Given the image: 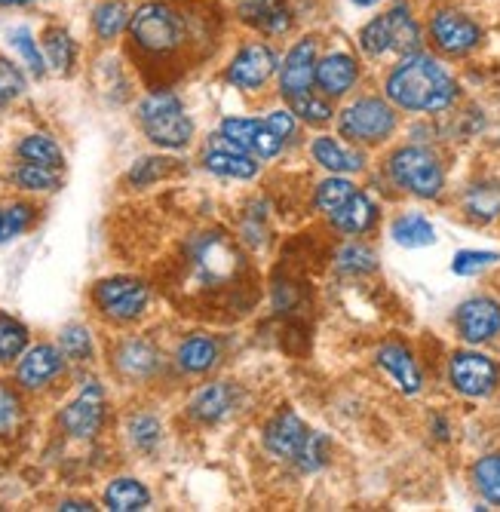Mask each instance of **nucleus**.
<instances>
[{
  "instance_id": "f257e3e1",
  "label": "nucleus",
  "mask_w": 500,
  "mask_h": 512,
  "mask_svg": "<svg viewBox=\"0 0 500 512\" xmlns=\"http://www.w3.org/2000/svg\"><path fill=\"white\" fill-rule=\"evenodd\" d=\"M454 96H458V83L433 56L424 53L405 56L387 77V99L405 111H445Z\"/></svg>"
},
{
  "instance_id": "f03ea898",
  "label": "nucleus",
  "mask_w": 500,
  "mask_h": 512,
  "mask_svg": "<svg viewBox=\"0 0 500 512\" xmlns=\"http://www.w3.org/2000/svg\"><path fill=\"white\" fill-rule=\"evenodd\" d=\"M139 117L151 142L163 148H181V145H188L194 135V123L188 120L185 108H181V102L172 92H154V96H148L142 102Z\"/></svg>"
},
{
  "instance_id": "7ed1b4c3",
  "label": "nucleus",
  "mask_w": 500,
  "mask_h": 512,
  "mask_svg": "<svg viewBox=\"0 0 500 512\" xmlns=\"http://www.w3.org/2000/svg\"><path fill=\"white\" fill-rule=\"evenodd\" d=\"M129 31L142 50L157 56L178 50L181 40H185V22L166 4H145L142 10H135V16L129 19Z\"/></svg>"
},
{
  "instance_id": "20e7f679",
  "label": "nucleus",
  "mask_w": 500,
  "mask_h": 512,
  "mask_svg": "<svg viewBox=\"0 0 500 512\" xmlns=\"http://www.w3.org/2000/svg\"><path fill=\"white\" fill-rule=\"evenodd\" d=\"M390 175L399 188L412 191L424 200L442 191V166L427 148H402L390 160Z\"/></svg>"
},
{
  "instance_id": "39448f33",
  "label": "nucleus",
  "mask_w": 500,
  "mask_h": 512,
  "mask_svg": "<svg viewBox=\"0 0 500 512\" xmlns=\"http://www.w3.org/2000/svg\"><path fill=\"white\" fill-rule=\"evenodd\" d=\"M396 129V114L384 99H359L341 114V132L353 142H381Z\"/></svg>"
},
{
  "instance_id": "423d86ee",
  "label": "nucleus",
  "mask_w": 500,
  "mask_h": 512,
  "mask_svg": "<svg viewBox=\"0 0 500 512\" xmlns=\"http://www.w3.org/2000/svg\"><path fill=\"white\" fill-rule=\"evenodd\" d=\"M430 40L436 43V50H442L445 56H467L470 50H476L482 40V28L454 10H439L430 16Z\"/></svg>"
},
{
  "instance_id": "0eeeda50",
  "label": "nucleus",
  "mask_w": 500,
  "mask_h": 512,
  "mask_svg": "<svg viewBox=\"0 0 500 512\" xmlns=\"http://www.w3.org/2000/svg\"><path fill=\"white\" fill-rule=\"evenodd\" d=\"M277 68H280V59L274 53V46L264 40H255L234 56L231 68H227V80L240 89H258L274 77Z\"/></svg>"
},
{
  "instance_id": "6e6552de",
  "label": "nucleus",
  "mask_w": 500,
  "mask_h": 512,
  "mask_svg": "<svg viewBox=\"0 0 500 512\" xmlns=\"http://www.w3.org/2000/svg\"><path fill=\"white\" fill-rule=\"evenodd\" d=\"M451 384L464 396H488L497 384V365L482 353H454L451 356Z\"/></svg>"
},
{
  "instance_id": "1a4fd4ad",
  "label": "nucleus",
  "mask_w": 500,
  "mask_h": 512,
  "mask_svg": "<svg viewBox=\"0 0 500 512\" xmlns=\"http://www.w3.org/2000/svg\"><path fill=\"white\" fill-rule=\"evenodd\" d=\"M316 65H320V59H316V40L301 37L280 65V86L286 99L310 92V86L316 83Z\"/></svg>"
},
{
  "instance_id": "9d476101",
  "label": "nucleus",
  "mask_w": 500,
  "mask_h": 512,
  "mask_svg": "<svg viewBox=\"0 0 500 512\" xmlns=\"http://www.w3.org/2000/svg\"><path fill=\"white\" fill-rule=\"evenodd\" d=\"M458 332L470 344L491 341L500 332V304L491 298H470L458 310Z\"/></svg>"
},
{
  "instance_id": "9b49d317",
  "label": "nucleus",
  "mask_w": 500,
  "mask_h": 512,
  "mask_svg": "<svg viewBox=\"0 0 500 512\" xmlns=\"http://www.w3.org/2000/svg\"><path fill=\"white\" fill-rule=\"evenodd\" d=\"M96 301L102 310L114 319H132L139 316L148 304V289L135 279H108L96 289Z\"/></svg>"
},
{
  "instance_id": "f8f14e48",
  "label": "nucleus",
  "mask_w": 500,
  "mask_h": 512,
  "mask_svg": "<svg viewBox=\"0 0 500 512\" xmlns=\"http://www.w3.org/2000/svg\"><path fill=\"white\" fill-rule=\"evenodd\" d=\"M102 414H105V396H102V387L99 384H89L62 414V424L71 436L77 439H89L99 424H102Z\"/></svg>"
},
{
  "instance_id": "ddd939ff",
  "label": "nucleus",
  "mask_w": 500,
  "mask_h": 512,
  "mask_svg": "<svg viewBox=\"0 0 500 512\" xmlns=\"http://www.w3.org/2000/svg\"><path fill=\"white\" fill-rule=\"evenodd\" d=\"M307 439V427L301 424V417L295 411H283L270 421L267 433H264V445L270 454H277L283 460H295L301 445Z\"/></svg>"
},
{
  "instance_id": "4468645a",
  "label": "nucleus",
  "mask_w": 500,
  "mask_h": 512,
  "mask_svg": "<svg viewBox=\"0 0 500 512\" xmlns=\"http://www.w3.org/2000/svg\"><path fill=\"white\" fill-rule=\"evenodd\" d=\"M240 19L264 34H286L292 19L283 0H240Z\"/></svg>"
},
{
  "instance_id": "2eb2a0df",
  "label": "nucleus",
  "mask_w": 500,
  "mask_h": 512,
  "mask_svg": "<svg viewBox=\"0 0 500 512\" xmlns=\"http://www.w3.org/2000/svg\"><path fill=\"white\" fill-rule=\"evenodd\" d=\"M356 80H359V65L347 53H332L316 65V83H320V89L329 92V96H344V92L353 89Z\"/></svg>"
},
{
  "instance_id": "dca6fc26",
  "label": "nucleus",
  "mask_w": 500,
  "mask_h": 512,
  "mask_svg": "<svg viewBox=\"0 0 500 512\" xmlns=\"http://www.w3.org/2000/svg\"><path fill=\"white\" fill-rule=\"evenodd\" d=\"M62 371V353L50 344H40L34 350L25 353V359L19 362V381L25 387H43L47 381H53Z\"/></svg>"
},
{
  "instance_id": "f3484780",
  "label": "nucleus",
  "mask_w": 500,
  "mask_h": 512,
  "mask_svg": "<svg viewBox=\"0 0 500 512\" xmlns=\"http://www.w3.org/2000/svg\"><path fill=\"white\" fill-rule=\"evenodd\" d=\"M378 362H381V368L390 371V378L399 384L402 393L415 396V393L421 390V371H418L412 353H408L405 347H399V344L381 347V350H378Z\"/></svg>"
},
{
  "instance_id": "a211bd4d",
  "label": "nucleus",
  "mask_w": 500,
  "mask_h": 512,
  "mask_svg": "<svg viewBox=\"0 0 500 512\" xmlns=\"http://www.w3.org/2000/svg\"><path fill=\"white\" fill-rule=\"evenodd\" d=\"M384 16H387L390 37H393V53H399V56L418 53V46H421V28H418L412 10H408V4H393Z\"/></svg>"
},
{
  "instance_id": "6ab92c4d",
  "label": "nucleus",
  "mask_w": 500,
  "mask_h": 512,
  "mask_svg": "<svg viewBox=\"0 0 500 512\" xmlns=\"http://www.w3.org/2000/svg\"><path fill=\"white\" fill-rule=\"evenodd\" d=\"M335 227L347 230V234H366L375 224V203L366 194H353L335 215H329Z\"/></svg>"
},
{
  "instance_id": "aec40b11",
  "label": "nucleus",
  "mask_w": 500,
  "mask_h": 512,
  "mask_svg": "<svg viewBox=\"0 0 500 512\" xmlns=\"http://www.w3.org/2000/svg\"><path fill=\"white\" fill-rule=\"evenodd\" d=\"M148 488L142 482H135V479H117L108 485L105 491V503L108 509L114 512H135V509H145L148 506Z\"/></svg>"
},
{
  "instance_id": "412c9836",
  "label": "nucleus",
  "mask_w": 500,
  "mask_h": 512,
  "mask_svg": "<svg viewBox=\"0 0 500 512\" xmlns=\"http://www.w3.org/2000/svg\"><path fill=\"white\" fill-rule=\"evenodd\" d=\"M393 240L408 249H421L436 243V230L424 215H402L393 221Z\"/></svg>"
},
{
  "instance_id": "4be33fe9",
  "label": "nucleus",
  "mask_w": 500,
  "mask_h": 512,
  "mask_svg": "<svg viewBox=\"0 0 500 512\" xmlns=\"http://www.w3.org/2000/svg\"><path fill=\"white\" fill-rule=\"evenodd\" d=\"M313 157H316V163H323L332 172H356V169H362V157L356 151H347L344 145H338L335 138H316Z\"/></svg>"
},
{
  "instance_id": "5701e85b",
  "label": "nucleus",
  "mask_w": 500,
  "mask_h": 512,
  "mask_svg": "<svg viewBox=\"0 0 500 512\" xmlns=\"http://www.w3.org/2000/svg\"><path fill=\"white\" fill-rule=\"evenodd\" d=\"M206 169L215 175H224V178H252L258 172V163L240 151H209Z\"/></svg>"
},
{
  "instance_id": "b1692460",
  "label": "nucleus",
  "mask_w": 500,
  "mask_h": 512,
  "mask_svg": "<svg viewBox=\"0 0 500 512\" xmlns=\"http://www.w3.org/2000/svg\"><path fill=\"white\" fill-rule=\"evenodd\" d=\"M218 359V344L212 338H191L178 347V365L185 371H206Z\"/></svg>"
},
{
  "instance_id": "393cba45",
  "label": "nucleus",
  "mask_w": 500,
  "mask_h": 512,
  "mask_svg": "<svg viewBox=\"0 0 500 512\" xmlns=\"http://www.w3.org/2000/svg\"><path fill=\"white\" fill-rule=\"evenodd\" d=\"M231 402H234L231 387L212 384V387H206V390L194 399V414H197V417H203V421H218L221 414H227V408H231Z\"/></svg>"
},
{
  "instance_id": "a878e982",
  "label": "nucleus",
  "mask_w": 500,
  "mask_h": 512,
  "mask_svg": "<svg viewBox=\"0 0 500 512\" xmlns=\"http://www.w3.org/2000/svg\"><path fill=\"white\" fill-rule=\"evenodd\" d=\"M467 212L479 221H491L500 215V184H476L467 194Z\"/></svg>"
},
{
  "instance_id": "bb28decb",
  "label": "nucleus",
  "mask_w": 500,
  "mask_h": 512,
  "mask_svg": "<svg viewBox=\"0 0 500 512\" xmlns=\"http://www.w3.org/2000/svg\"><path fill=\"white\" fill-rule=\"evenodd\" d=\"M19 154L28 163H40V166H50V169L62 166V151H59V145L53 142V138H47V135H28L25 142L19 145Z\"/></svg>"
},
{
  "instance_id": "cd10ccee",
  "label": "nucleus",
  "mask_w": 500,
  "mask_h": 512,
  "mask_svg": "<svg viewBox=\"0 0 500 512\" xmlns=\"http://www.w3.org/2000/svg\"><path fill=\"white\" fill-rule=\"evenodd\" d=\"M359 46L366 50L369 56H387L393 53V37H390V25H387V16H375L366 28L359 34Z\"/></svg>"
},
{
  "instance_id": "c85d7f7f",
  "label": "nucleus",
  "mask_w": 500,
  "mask_h": 512,
  "mask_svg": "<svg viewBox=\"0 0 500 512\" xmlns=\"http://www.w3.org/2000/svg\"><path fill=\"white\" fill-rule=\"evenodd\" d=\"M473 482L485 500L500 503V454H488L473 467Z\"/></svg>"
},
{
  "instance_id": "c756f323",
  "label": "nucleus",
  "mask_w": 500,
  "mask_h": 512,
  "mask_svg": "<svg viewBox=\"0 0 500 512\" xmlns=\"http://www.w3.org/2000/svg\"><path fill=\"white\" fill-rule=\"evenodd\" d=\"M117 365L126 371V375H148V371L157 365V353L142 341H132L120 350Z\"/></svg>"
},
{
  "instance_id": "7c9ffc66",
  "label": "nucleus",
  "mask_w": 500,
  "mask_h": 512,
  "mask_svg": "<svg viewBox=\"0 0 500 512\" xmlns=\"http://www.w3.org/2000/svg\"><path fill=\"white\" fill-rule=\"evenodd\" d=\"M261 132L258 120H246V117H231L221 123V135L231 142L237 151H255V138Z\"/></svg>"
},
{
  "instance_id": "2f4dec72",
  "label": "nucleus",
  "mask_w": 500,
  "mask_h": 512,
  "mask_svg": "<svg viewBox=\"0 0 500 512\" xmlns=\"http://www.w3.org/2000/svg\"><path fill=\"white\" fill-rule=\"evenodd\" d=\"M16 181L22 184V188H28V191H53V188H59L56 169L40 166V163H22L16 169Z\"/></svg>"
},
{
  "instance_id": "473e14b6",
  "label": "nucleus",
  "mask_w": 500,
  "mask_h": 512,
  "mask_svg": "<svg viewBox=\"0 0 500 512\" xmlns=\"http://www.w3.org/2000/svg\"><path fill=\"white\" fill-rule=\"evenodd\" d=\"M353 194H356V188H353V184H350L347 178H329V181L320 184V194H316V203H320L323 212L335 215Z\"/></svg>"
},
{
  "instance_id": "72a5a7b5",
  "label": "nucleus",
  "mask_w": 500,
  "mask_h": 512,
  "mask_svg": "<svg viewBox=\"0 0 500 512\" xmlns=\"http://www.w3.org/2000/svg\"><path fill=\"white\" fill-rule=\"evenodd\" d=\"M28 344V332L25 325H19L16 319L0 316V359H16Z\"/></svg>"
},
{
  "instance_id": "f704fd0d",
  "label": "nucleus",
  "mask_w": 500,
  "mask_h": 512,
  "mask_svg": "<svg viewBox=\"0 0 500 512\" xmlns=\"http://www.w3.org/2000/svg\"><path fill=\"white\" fill-rule=\"evenodd\" d=\"M289 105H292V114L301 117V120H307V123H326L332 117V105L323 102V99H316V96H310V92L292 96Z\"/></svg>"
},
{
  "instance_id": "c9c22d12",
  "label": "nucleus",
  "mask_w": 500,
  "mask_h": 512,
  "mask_svg": "<svg viewBox=\"0 0 500 512\" xmlns=\"http://www.w3.org/2000/svg\"><path fill=\"white\" fill-rule=\"evenodd\" d=\"M126 22H129V16H126V7L123 4H102L99 10H96V31H99V37H105V40H111V37H117L123 28H126Z\"/></svg>"
},
{
  "instance_id": "e433bc0d",
  "label": "nucleus",
  "mask_w": 500,
  "mask_h": 512,
  "mask_svg": "<svg viewBox=\"0 0 500 512\" xmlns=\"http://www.w3.org/2000/svg\"><path fill=\"white\" fill-rule=\"evenodd\" d=\"M326 448H329V442H326V436H320V433H307V439H304V445H301V451H298V463H301V470H307V473H313V470H320L323 463H326Z\"/></svg>"
},
{
  "instance_id": "4c0bfd02",
  "label": "nucleus",
  "mask_w": 500,
  "mask_h": 512,
  "mask_svg": "<svg viewBox=\"0 0 500 512\" xmlns=\"http://www.w3.org/2000/svg\"><path fill=\"white\" fill-rule=\"evenodd\" d=\"M47 59L56 71H68L74 62V43L65 31H53L47 37Z\"/></svg>"
},
{
  "instance_id": "58836bf2",
  "label": "nucleus",
  "mask_w": 500,
  "mask_h": 512,
  "mask_svg": "<svg viewBox=\"0 0 500 512\" xmlns=\"http://www.w3.org/2000/svg\"><path fill=\"white\" fill-rule=\"evenodd\" d=\"M13 46L19 50V56L25 59V65L40 77V74H43V56H40V50L34 46V37H31L28 28H16V31H13Z\"/></svg>"
},
{
  "instance_id": "ea45409f",
  "label": "nucleus",
  "mask_w": 500,
  "mask_h": 512,
  "mask_svg": "<svg viewBox=\"0 0 500 512\" xmlns=\"http://www.w3.org/2000/svg\"><path fill=\"white\" fill-rule=\"evenodd\" d=\"M494 261H497V255H494V252H458V255H454L451 270L458 273V276H473V273H479V270L491 267Z\"/></svg>"
},
{
  "instance_id": "a19ab883",
  "label": "nucleus",
  "mask_w": 500,
  "mask_h": 512,
  "mask_svg": "<svg viewBox=\"0 0 500 512\" xmlns=\"http://www.w3.org/2000/svg\"><path fill=\"white\" fill-rule=\"evenodd\" d=\"M129 436L139 448H151L160 439V424L154 417H132L129 421Z\"/></svg>"
},
{
  "instance_id": "79ce46f5",
  "label": "nucleus",
  "mask_w": 500,
  "mask_h": 512,
  "mask_svg": "<svg viewBox=\"0 0 500 512\" xmlns=\"http://www.w3.org/2000/svg\"><path fill=\"white\" fill-rule=\"evenodd\" d=\"M62 350H65V356H71V359L89 356V350H93V344H89V332L80 329V325H71V329L62 332Z\"/></svg>"
},
{
  "instance_id": "37998d69",
  "label": "nucleus",
  "mask_w": 500,
  "mask_h": 512,
  "mask_svg": "<svg viewBox=\"0 0 500 512\" xmlns=\"http://www.w3.org/2000/svg\"><path fill=\"white\" fill-rule=\"evenodd\" d=\"M25 89V77L19 74V68L7 59H0V99H16Z\"/></svg>"
},
{
  "instance_id": "c03bdc74",
  "label": "nucleus",
  "mask_w": 500,
  "mask_h": 512,
  "mask_svg": "<svg viewBox=\"0 0 500 512\" xmlns=\"http://www.w3.org/2000/svg\"><path fill=\"white\" fill-rule=\"evenodd\" d=\"M341 270H372L375 267V255L362 246H347L338 258Z\"/></svg>"
},
{
  "instance_id": "a18cd8bd",
  "label": "nucleus",
  "mask_w": 500,
  "mask_h": 512,
  "mask_svg": "<svg viewBox=\"0 0 500 512\" xmlns=\"http://www.w3.org/2000/svg\"><path fill=\"white\" fill-rule=\"evenodd\" d=\"M31 221V209L28 206H13L10 212H4V240L22 234V230L28 227Z\"/></svg>"
},
{
  "instance_id": "49530a36",
  "label": "nucleus",
  "mask_w": 500,
  "mask_h": 512,
  "mask_svg": "<svg viewBox=\"0 0 500 512\" xmlns=\"http://www.w3.org/2000/svg\"><path fill=\"white\" fill-rule=\"evenodd\" d=\"M270 129H274L280 138H283V142H286V138H292L295 135V129H298V123H295V114H292V108L289 111H270L267 114V120H264Z\"/></svg>"
},
{
  "instance_id": "de8ad7c7",
  "label": "nucleus",
  "mask_w": 500,
  "mask_h": 512,
  "mask_svg": "<svg viewBox=\"0 0 500 512\" xmlns=\"http://www.w3.org/2000/svg\"><path fill=\"white\" fill-rule=\"evenodd\" d=\"M16 417H19L16 399H13L7 390H0V433H7V430L16 424Z\"/></svg>"
},
{
  "instance_id": "09e8293b",
  "label": "nucleus",
  "mask_w": 500,
  "mask_h": 512,
  "mask_svg": "<svg viewBox=\"0 0 500 512\" xmlns=\"http://www.w3.org/2000/svg\"><path fill=\"white\" fill-rule=\"evenodd\" d=\"M62 509H93L89 503H77V500H71V503H62Z\"/></svg>"
},
{
  "instance_id": "8fccbe9b",
  "label": "nucleus",
  "mask_w": 500,
  "mask_h": 512,
  "mask_svg": "<svg viewBox=\"0 0 500 512\" xmlns=\"http://www.w3.org/2000/svg\"><path fill=\"white\" fill-rule=\"evenodd\" d=\"M353 4H356V7H375L378 0H353Z\"/></svg>"
},
{
  "instance_id": "3c124183",
  "label": "nucleus",
  "mask_w": 500,
  "mask_h": 512,
  "mask_svg": "<svg viewBox=\"0 0 500 512\" xmlns=\"http://www.w3.org/2000/svg\"><path fill=\"white\" fill-rule=\"evenodd\" d=\"M19 4H25V0H0V7H19Z\"/></svg>"
},
{
  "instance_id": "603ef678",
  "label": "nucleus",
  "mask_w": 500,
  "mask_h": 512,
  "mask_svg": "<svg viewBox=\"0 0 500 512\" xmlns=\"http://www.w3.org/2000/svg\"><path fill=\"white\" fill-rule=\"evenodd\" d=\"M0 240H4V212H0Z\"/></svg>"
}]
</instances>
